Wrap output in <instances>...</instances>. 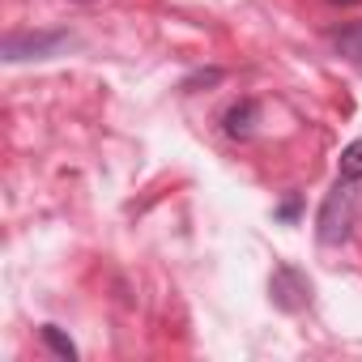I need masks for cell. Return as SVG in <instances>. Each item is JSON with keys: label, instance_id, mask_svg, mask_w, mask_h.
Listing matches in <instances>:
<instances>
[{"label": "cell", "instance_id": "cell-2", "mask_svg": "<svg viewBox=\"0 0 362 362\" xmlns=\"http://www.w3.org/2000/svg\"><path fill=\"white\" fill-rule=\"evenodd\" d=\"M77 39L69 30H22V35H5L0 43V56L9 64H22V60H47V56H60L64 47H73Z\"/></svg>", "mask_w": 362, "mask_h": 362}, {"label": "cell", "instance_id": "cell-10", "mask_svg": "<svg viewBox=\"0 0 362 362\" xmlns=\"http://www.w3.org/2000/svg\"><path fill=\"white\" fill-rule=\"evenodd\" d=\"M328 5H358V0H328Z\"/></svg>", "mask_w": 362, "mask_h": 362}, {"label": "cell", "instance_id": "cell-6", "mask_svg": "<svg viewBox=\"0 0 362 362\" xmlns=\"http://www.w3.org/2000/svg\"><path fill=\"white\" fill-rule=\"evenodd\" d=\"M337 179H354V184H362V136L341 149V158H337Z\"/></svg>", "mask_w": 362, "mask_h": 362}, {"label": "cell", "instance_id": "cell-5", "mask_svg": "<svg viewBox=\"0 0 362 362\" xmlns=\"http://www.w3.org/2000/svg\"><path fill=\"white\" fill-rule=\"evenodd\" d=\"M332 47H337L349 64H362V22H349V26L332 30Z\"/></svg>", "mask_w": 362, "mask_h": 362}, {"label": "cell", "instance_id": "cell-7", "mask_svg": "<svg viewBox=\"0 0 362 362\" xmlns=\"http://www.w3.org/2000/svg\"><path fill=\"white\" fill-rule=\"evenodd\" d=\"M39 337H43V345H47L56 358L77 362V345H73V337H64V332H60V324H43V328H39Z\"/></svg>", "mask_w": 362, "mask_h": 362}, {"label": "cell", "instance_id": "cell-3", "mask_svg": "<svg viewBox=\"0 0 362 362\" xmlns=\"http://www.w3.org/2000/svg\"><path fill=\"white\" fill-rule=\"evenodd\" d=\"M311 294H315V286H311V277H307L303 269H294V264H286V260L273 269V277H269V298H273L277 311L294 315V311H303V307L311 303Z\"/></svg>", "mask_w": 362, "mask_h": 362}, {"label": "cell", "instance_id": "cell-4", "mask_svg": "<svg viewBox=\"0 0 362 362\" xmlns=\"http://www.w3.org/2000/svg\"><path fill=\"white\" fill-rule=\"evenodd\" d=\"M256 124H260V103L256 98H239V103H230L222 111V132L230 141H252Z\"/></svg>", "mask_w": 362, "mask_h": 362}, {"label": "cell", "instance_id": "cell-11", "mask_svg": "<svg viewBox=\"0 0 362 362\" xmlns=\"http://www.w3.org/2000/svg\"><path fill=\"white\" fill-rule=\"evenodd\" d=\"M73 5H98V0H73Z\"/></svg>", "mask_w": 362, "mask_h": 362}, {"label": "cell", "instance_id": "cell-1", "mask_svg": "<svg viewBox=\"0 0 362 362\" xmlns=\"http://www.w3.org/2000/svg\"><path fill=\"white\" fill-rule=\"evenodd\" d=\"M354 218H358V184H354V179H337L332 192H328L324 205H320L315 239H320L324 247H341V243L354 235Z\"/></svg>", "mask_w": 362, "mask_h": 362}, {"label": "cell", "instance_id": "cell-9", "mask_svg": "<svg viewBox=\"0 0 362 362\" xmlns=\"http://www.w3.org/2000/svg\"><path fill=\"white\" fill-rule=\"evenodd\" d=\"M298 214H303V192H290V197L273 209V218H281V222H298Z\"/></svg>", "mask_w": 362, "mask_h": 362}, {"label": "cell", "instance_id": "cell-8", "mask_svg": "<svg viewBox=\"0 0 362 362\" xmlns=\"http://www.w3.org/2000/svg\"><path fill=\"white\" fill-rule=\"evenodd\" d=\"M226 73L222 69H201V73H192V77H184V94H197V90H209V86H218Z\"/></svg>", "mask_w": 362, "mask_h": 362}]
</instances>
